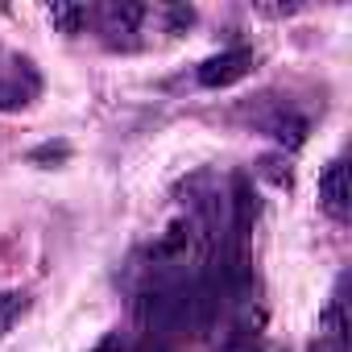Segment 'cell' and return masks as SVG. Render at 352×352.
I'll return each instance as SVG.
<instances>
[{"label":"cell","mask_w":352,"mask_h":352,"mask_svg":"<svg viewBox=\"0 0 352 352\" xmlns=\"http://www.w3.org/2000/svg\"><path fill=\"white\" fill-rule=\"evenodd\" d=\"M87 21H91V13H87L83 5H54V9H50V25H54L58 34H67V38L83 34Z\"/></svg>","instance_id":"6"},{"label":"cell","mask_w":352,"mask_h":352,"mask_svg":"<svg viewBox=\"0 0 352 352\" xmlns=\"http://www.w3.org/2000/svg\"><path fill=\"white\" fill-rule=\"evenodd\" d=\"M21 311H25V294H17V290H5V294H0V331H9V327L21 319Z\"/></svg>","instance_id":"8"},{"label":"cell","mask_w":352,"mask_h":352,"mask_svg":"<svg viewBox=\"0 0 352 352\" xmlns=\"http://www.w3.org/2000/svg\"><path fill=\"white\" fill-rule=\"evenodd\" d=\"M67 153H71L67 145H42V149H34L30 157H34V162H58V157H67Z\"/></svg>","instance_id":"10"},{"label":"cell","mask_w":352,"mask_h":352,"mask_svg":"<svg viewBox=\"0 0 352 352\" xmlns=\"http://www.w3.org/2000/svg\"><path fill=\"white\" fill-rule=\"evenodd\" d=\"M319 204L331 220H344L348 216V166L336 157L327 162V170L319 174Z\"/></svg>","instance_id":"2"},{"label":"cell","mask_w":352,"mask_h":352,"mask_svg":"<svg viewBox=\"0 0 352 352\" xmlns=\"http://www.w3.org/2000/svg\"><path fill=\"white\" fill-rule=\"evenodd\" d=\"M137 352H166V348H162V344H153V340H149V344H141V348H137Z\"/></svg>","instance_id":"14"},{"label":"cell","mask_w":352,"mask_h":352,"mask_svg":"<svg viewBox=\"0 0 352 352\" xmlns=\"http://www.w3.org/2000/svg\"><path fill=\"white\" fill-rule=\"evenodd\" d=\"M253 71V50H224V54H212L204 67H199V83L204 87H212V91H220V87H232V83H241L245 75Z\"/></svg>","instance_id":"1"},{"label":"cell","mask_w":352,"mask_h":352,"mask_svg":"<svg viewBox=\"0 0 352 352\" xmlns=\"http://www.w3.org/2000/svg\"><path fill=\"white\" fill-rule=\"evenodd\" d=\"M34 96V87H21V83H0V112H13V108H25Z\"/></svg>","instance_id":"9"},{"label":"cell","mask_w":352,"mask_h":352,"mask_svg":"<svg viewBox=\"0 0 352 352\" xmlns=\"http://www.w3.org/2000/svg\"><path fill=\"white\" fill-rule=\"evenodd\" d=\"M265 129H270V137L278 141V145H286V149H298L302 141H307V120L298 116V112H278V116H270L265 120Z\"/></svg>","instance_id":"4"},{"label":"cell","mask_w":352,"mask_h":352,"mask_svg":"<svg viewBox=\"0 0 352 352\" xmlns=\"http://www.w3.org/2000/svg\"><path fill=\"white\" fill-rule=\"evenodd\" d=\"M187 245H191V224H187V220H174V224L162 232V241L149 249V257H153V261H174V257L187 253Z\"/></svg>","instance_id":"5"},{"label":"cell","mask_w":352,"mask_h":352,"mask_svg":"<svg viewBox=\"0 0 352 352\" xmlns=\"http://www.w3.org/2000/svg\"><path fill=\"white\" fill-rule=\"evenodd\" d=\"M311 352H344V340H331V336H319L311 344Z\"/></svg>","instance_id":"12"},{"label":"cell","mask_w":352,"mask_h":352,"mask_svg":"<svg viewBox=\"0 0 352 352\" xmlns=\"http://www.w3.org/2000/svg\"><path fill=\"white\" fill-rule=\"evenodd\" d=\"M253 220H257V191H253V183L245 179V174H236L232 179V245L245 241Z\"/></svg>","instance_id":"3"},{"label":"cell","mask_w":352,"mask_h":352,"mask_svg":"<svg viewBox=\"0 0 352 352\" xmlns=\"http://www.w3.org/2000/svg\"><path fill=\"white\" fill-rule=\"evenodd\" d=\"M91 352H124V344H120V331H108V336H104V340H100Z\"/></svg>","instance_id":"11"},{"label":"cell","mask_w":352,"mask_h":352,"mask_svg":"<svg viewBox=\"0 0 352 352\" xmlns=\"http://www.w3.org/2000/svg\"><path fill=\"white\" fill-rule=\"evenodd\" d=\"M141 17H145V9H141V5H108V9H104L108 34H133Z\"/></svg>","instance_id":"7"},{"label":"cell","mask_w":352,"mask_h":352,"mask_svg":"<svg viewBox=\"0 0 352 352\" xmlns=\"http://www.w3.org/2000/svg\"><path fill=\"white\" fill-rule=\"evenodd\" d=\"M191 21H195L191 9H170V25H191Z\"/></svg>","instance_id":"13"}]
</instances>
